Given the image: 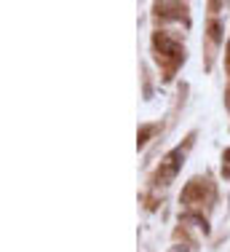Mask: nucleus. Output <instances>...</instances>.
<instances>
[{
	"label": "nucleus",
	"instance_id": "f257e3e1",
	"mask_svg": "<svg viewBox=\"0 0 230 252\" xmlns=\"http://www.w3.org/2000/svg\"><path fill=\"white\" fill-rule=\"evenodd\" d=\"M179 158H182V151H174V153H169V156H166V161L161 164V172H158V183L166 185L169 180L177 175V169H179Z\"/></svg>",
	"mask_w": 230,
	"mask_h": 252
},
{
	"label": "nucleus",
	"instance_id": "f03ea898",
	"mask_svg": "<svg viewBox=\"0 0 230 252\" xmlns=\"http://www.w3.org/2000/svg\"><path fill=\"white\" fill-rule=\"evenodd\" d=\"M155 49L161 54H169V57H177L179 54V46L174 43V40H169L166 35H155Z\"/></svg>",
	"mask_w": 230,
	"mask_h": 252
},
{
	"label": "nucleus",
	"instance_id": "7ed1b4c3",
	"mask_svg": "<svg viewBox=\"0 0 230 252\" xmlns=\"http://www.w3.org/2000/svg\"><path fill=\"white\" fill-rule=\"evenodd\" d=\"M211 38H214V40H220V25H217V22H211Z\"/></svg>",
	"mask_w": 230,
	"mask_h": 252
},
{
	"label": "nucleus",
	"instance_id": "20e7f679",
	"mask_svg": "<svg viewBox=\"0 0 230 252\" xmlns=\"http://www.w3.org/2000/svg\"><path fill=\"white\" fill-rule=\"evenodd\" d=\"M153 134V129H144L142 134H139V145H144V142H147V137Z\"/></svg>",
	"mask_w": 230,
	"mask_h": 252
},
{
	"label": "nucleus",
	"instance_id": "39448f33",
	"mask_svg": "<svg viewBox=\"0 0 230 252\" xmlns=\"http://www.w3.org/2000/svg\"><path fill=\"white\" fill-rule=\"evenodd\" d=\"M225 161H230V148H228V151H225Z\"/></svg>",
	"mask_w": 230,
	"mask_h": 252
},
{
	"label": "nucleus",
	"instance_id": "423d86ee",
	"mask_svg": "<svg viewBox=\"0 0 230 252\" xmlns=\"http://www.w3.org/2000/svg\"><path fill=\"white\" fill-rule=\"evenodd\" d=\"M172 252H182V250H179V247H174V250H172Z\"/></svg>",
	"mask_w": 230,
	"mask_h": 252
}]
</instances>
